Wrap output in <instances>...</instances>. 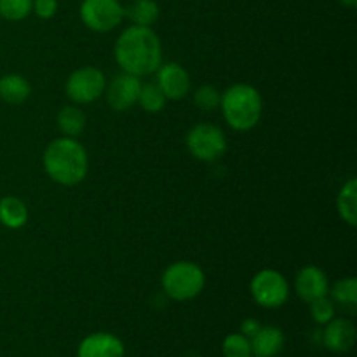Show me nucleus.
<instances>
[{"mask_svg":"<svg viewBox=\"0 0 357 357\" xmlns=\"http://www.w3.org/2000/svg\"><path fill=\"white\" fill-rule=\"evenodd\" d=\"M115 61L122 72L136 77L155 73L162 65V45L150 26L126 28L115 42Z\"/></svg>","mask_w":357,"mask_h":357,"instance_id":"nucleus-1","label":"nucleus"},{"mask_svg":"<svg viewBox=\"0 0 357 357\" xmlns=\"http://www.w3.org/2000/svg\"><path fill=\"white\" fill-rule=\"evenodd\" d=\"M44 169L52 181L65 187H73L86 178L89 159L82 143L75 138L54 139L44 152Z\"/></svg>","mask_w":357,"mask_h":357,"instance_id":"nucleus-2","label":"nucleus"},{"mask_svg":"<svg viewBox=\"0 0 357 357\" xmlns=\"http://www.w3.org/2000/svg\"><path fill=\"white\" fill-rule=\"evenodd\" d=\"M220 107L230 128L236 131H250L260 122L264 101L253 86L236 84L222 94Z\"/></svg>","mask_w":357,"mask_h":357,"instance_id":"nucleus-3","label":"nucleus"},{"mask_svg":"<svg viewBox=\"0 0 357 357\" xmlns=\"http://www.w3.org/2000/svg\"><path fill=\"white\" fill-rule=\"evenodd\" d=\"M206 284V275L199 265L192 261H176L162 274V289L171 300L188 302L201 295Z\"/></svg>","mask_w":357,"mask_h":357,"instance_id":"nucleus-4","label":"nucleus"},{"mask_svg":"<svg viewBox=\"0 0 357 357\" xmlns=\"http://www.w3.org/2000/svg\"><path fill=\"white\" fill-rule=\"evenodd\" d=\"M79 14L82 23L98 33L114 30L126 17L119 0H82Z\"/></svg>","mask_w":357,"mask_h":357,"instance_id":"nucleus-5","label":"nucleus"},{"mask_svg":"<svg viewBox=\"0 0 357 357\" xmlns=\"http://www.w3.org/2000/svg\"><path fill=\"white\" fill-rule=\"evenodd\" d=\"M187 149L195 159L211 162L220 159L227 150L225 135L213 124H197L188 131Z\"/></svg>","mask_w":357,"mask_h":357,"instance_id":"nucleus-6","label":"nucleus"},{"mask_svg":"<svg viewBox=\"0 0 357 357\" xmlns=\"http://www.w3.org/2000/svg\"><path fill=\"white\" fill-rule=\"evenodd\" d=\"M251 295L258 305L265 309H278L284 305L289 296V286L284 275L272 268L260 271L251 281Z\"/></svg>","mask_w":357,"mask_h":357,"instance_id":"nucleus-7","label":"nucleus"},{"mask_svg":"<svg viewBox=\"0 0 357 357\" xmlns=\"http://www.w3.org/2000/svg\"><path fill=\"white\" fill-rule=\"evenodd\" d=\"M66 94L72 101L79 105L93 103L107 89L105 73L94 66H84L75 70L66 80Z\"/></svg>","mask_w":357,"mask_h":357,"instance_id":"nucleus-8","label":"nucleus"},{"mask_svg":"<svg viewBox=\"0 0 357 357\" xmlns=\"http://www.w3.org/2000/svg\"><path fill=\"white\" fill-rule=\"evenodd\" d=\"M139 89H142V80L139 77L131 75V73H121L114 77L110 86L107 87V100L114 110L126 112L138 103Z\"/></svg>","mask_w":357,"mask_h":357,"instance_id":"nucleus-9","label":"nucleus"},{"mask_svg":"<svg viewBox=\"0 0 357 357\" xmlns=\"http://www.w3.org/2000/svg\"><path fill=\"white\" fill-rule=\"evenodd\" d=\"M157 86L166 100H183L190 93V75L183 66L166 63L157 68Z\"/></svg>","mask_w":357,"mask_h":357,"instance_id":"nucleus-10","label":"nucleus"},{"mask_svg":"<svg viewBox=\"0 0 357 357\" xmlns=\"http://www.w3.org/2000/svg\"><path fill=\"white\" fill-rule=\"evenodd\" d=\"M323 344L324 347L337 354L351 351L356 344V326L352 324V321L344 319V317H338V319L333 317L330 323L324 324Z\"/></svg>","mask_w":357,"mask_h":357,"instance_id":"nucleus-11","label":"nucleus"},{"mask_svg":"<svg viewBox=\"0 0 357 357\" xmlns=\"http://www.w3.org/2000/svg\"><path fill=\"white\" fill-rule=\"evenodd\" d=\"M295 288L296 295L307 303L314 302L317 298H323V296H328V291H330L326 274L319 267H314V265L302 268L296 274Z\"/></svg>","mask_w":357,"mask_h":357,"instance_id":"nucleus-12","label":"nucleus"},{"mask_svg":"<svg viewBox=\"0 0 357 357\" xmlns=\"http://www.w3.org/2000/svg\"><path fill=\"white\" fill-rule=\"evenodd\" d=\"M126 349L121 338L112 333H93L79 345L77 357H124Z\"/></svg>","mask_w":357,"mask_h":357,"instance_id":"nucleus-13","label":"nucleus"},{"mask_svg":"<svg viewBox=\"0 0 357 357\" xmlns=\"http://www.w3.org/2000/svg\"><path fill=\"white\" fill-rule=\"evenodd\" d=\"M250 342L255 357H275L284 347V333L275 326H261Z\"/></svg>","mask_w":357,"mask_h":357,"instance_id":"nucleus-14","label":"nucleus"},{"mask_svg":"<svg viewBox=\"0 0 357 357\" xmlns=\"http://www.w3.org/2000/svg\"><path fill=\"white\" fill-rule=\"evenodd\" d=\"M30 82L23 75L9 73L0 79V100L9 105H21L30 98Z\"/></svg>","mask_w":357,"mask_h":357,"instance_id":"nucleus-15","label":"nucleus"},{"mask_svg":"<svg viewBox=\"0 0 357 357\" xmlns=\"http://www.w3.org/2000/svg\"><path fill=\"white\" fill-rule=\"evenodd\" d=\"M28 209L21 199L3 197L0 199V223L10 230H17L26 225Z\"/></svg>","mask_w":357,"mask_h":357,"instance_id":"nucleus-16","label":"nucleus"},{"mask_svg":"<svg viewBox=\"0 0 357 357\" xmlns=\"http://www.w3.org/2000/svg\"><path fill=\"white\" fill-rule=\"evenodd\" d=\"M337 209L340 218L344 220L347 225H357V180L351 178L347 183L342 187L340 194L337 199Z\"/></svg>","mask_w":357,"mask_h":357,"instance_id":"nucleus-17","label":"nucleus"},{"mask_svg":"<svg viewBox=\"0 0 357 357\" xmlns=\"http://www.w3.org/2000/svg\"><path fill=\"white\" fill-rule=\"evenodd\" d=\"M159 6L155 0H132L131 6L124 9V16L136 26H152L159 17Z\"/></svg>","mask_w":357,"mask_h":357,"instance_id":"nucleus-18","label":"nucleus"},{"mask_svg":"<svg viewBox=\"0 0 357 357\" xmlns=\"http://www.w3.org/2000/svg\"><path fill=\"white\" fill-rule=\"evenodd\" d=\"M58 128L68 138L82 135L86 128V115L79 107H65L58 114Z\"/></svg>","mask_w":357,"mask_h":357,"instance_id":"nucleus-19","label":"nucleus"},{"mask_svg":"<svg viewBox=\"0 0 357 357\" xmlns=\"http://www.w3.org/2000/svg\"><path fill=\"white\" fill-rule=\"evenodd\" d=\"M138 103L142 105V108L149 114H157L164 108L166 105V96L162 94L160 87L157 84H142V89H139Z\"/></svg>","mask_w":357,"mask_h":357,"instance_id":"nucleus-20","label":"nucleus"},{"mask_svg":"<svg viewBox=\"0 0 357 357\" xmlns=\"http://www.w3.org/2000/svg\"><path fill=\"white\" fill-rule=\"evenodd\" d=\"M331 296L340 305L354 309L357 305V281L354 278L340 279L337 284L331 288Z\"/></svg>","mask_w":357,"mask_h":357,"instance_id":"nucleus-21","label":"nucleus"},{"mask_svg":"<svg viewBox=\"0 0 357 357\" xmlns=\"http://www.w3.org/2000/svg\"><path fill=\"white\" fill-rule=\"evenodd\" d=\"M33 0H0V16L7 21H23L30 16Z\"/></svg>","mask_w":357,"mask_h":357,"instance_id":"nucleus-22","label":"nucleus"},{"mask_svg":"<svg viewBox=\"0 0 357 357\" xmlns=\"http://www.w3.org/2000/svg\"><path fill=\"white\" fill-rule=\"evenodd\" d=\"M223 356L225 357H251V342L243 333L227 335L222 345Z\"/></svg>","mask_w":357,"mask_h":357,"instance_id":"nucleus-23","label":"nucleus"},{"mask_svg":"<svg viewBox=\"0 0 357 357\" xmlns=\"http://www.w3.org/2000/svg\"><path fill=\"white\" fill-rule=\"evenodd\" d=\"M220 100H222V94H220L213 86L199 87L194 94L195 107L201 108V110H206V112H211V110H215V108H218Z\"/></svg>","mask_w":357,"mask_h":357,"instance_id":"nucleus-24","label":"nucleus"},{"mask_svg":"<svg viewBox=\"0 0 357 357\" xmlns=\"http://www.w3.org/2000/svg\"><path fill=\"white\" fill-rule=\"evenodd\" d=\"M310 316L316 323L326 324L335 317V303L328 296L310 302Z\"/></svg>","mask_w":357,"mask_h":357,"instance_id":"nucleus-25","label":"nucleus"},{"mask_svg":"<svg viewBox=\"0 0 357 357\" xmlns=\"http://www.w3.org/2000/svg\"><path fill=\"white\" fill-rule=\"evenodd\" d=\"M31 13L37 14L40 20H51L58 13V0H33Z\"/></svg>","mask_w":357,"mask_h":357,"instance_id":"nucleus-26","label":"nucleus"},{"mask_svg":"<svg viewBox=\"0 0 357 357\" xmlns=\"http://www.w3.org/2000/svg\"><path fill=\"white\" fill-rule=\"evenodd\" d=\"M260 328L261 324L258 323L257 319H244L243 324H241V333H243L246 338H253Z\"/></svg>","mask_w":357,"mask_h":357,"instance_id":"nucleus-27","label":"nucleus"},{"mask_svg":"<svg viewBox=\"0 0 357 357\" xmlns=\"http://www.w3.org/2000/svg\"><path fill=\"white\" fill-rule=\"evenodd\" d=\"M342 6L345 7H356L357 6V0H340Z\"/></svg>","mask_w":357,"mask_h":357,"instance_id":"nucleus-28","label":"nucleus"},{"mask_svg":"<svg viewBox=\"0 0 357 357\" xmlns=\"http://www.w3.org/2000/svg\"><path fill=\"white\" fill-rule=\"evenodd\" d=\"M251 357H253V356H251Z\"/></svg>","mask_w":357,"mask_h":357,"instance_id":"nucleus-29","label":"nucleus"}]
</instances>
